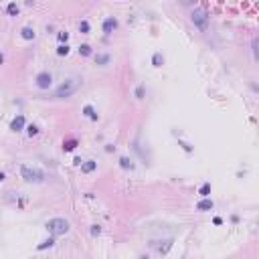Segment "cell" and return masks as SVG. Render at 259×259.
<instances>
[{
	"instance_id": "cell-1",
	"label": "cell",
	"mask_w": 259,
	"mask_h": 259,
	"mask_svg": "<svg viewBox=\"0 0 259 259\" xmlns=\"http://www.w3.org/2000/svg\"><path fill=\"white\" fill-rule=\"evenodd\" d=\"M81 87V77H71V79L63 81L57 89H55V97L57 99H65V97H71L77 89Z\"/></svg>"
},
{
	"instance_id": "cell-2",
	"label": "cell",
	"mask_w": 259,
	"mask_h": 259,
	"mask_svg": "<svg viewBox=\"0 0 259 259\" xmlns=\"http://www.w3.org/2000/svg\"><path fill=\"white\" fill-rule=\"evenodd\" d=\"M45 229L49 231V235H51V237H61V235H65V233H69L71 225H69L67 219L55 217V219H51V221H47Z\"/></svg>"
},
{
	"instance_id": "cell-3",
	"label": "cell",
	"mask_w": 259,
	"mask_h": 259,
	"mask_svg": "<svg viewBox=\"0 0 259 259\" xmlns=\"http://www.w3.org/2000/svg\"><path fill=\"white\" fill-rule=\"evenodd\" d=\"M20 174L27 182H43L45 180V172L38 170V168H31V166H23L20 168Z\"/></svg>"
},
{
	"instance_id": "cell-4",
	"label": "cell",
	"mask_w": 259,
	"mask_h": 259,
	"mask_svg": "<svg viewBox=\"0 0 259 259\" xmlns=\"http://www.w3.org/2000/svg\"><path fill=\"white\" fill-rule=\"evenodd\" d=\"M192 23H194V27H198L201 31H206V27H209V14H206V10L196 8V10L192 12Z\"/></svg>"
},
{
	"instance_id": "cell-5",
	"label": "cell",
	"mask_w": 259,
	"mask_h": 259,
	"mask_svg": "<svg viewBox=\"0 0 259 259\" xmlns=\"http://www.w3.org/2000/svg\"><path fill=\"white\" fill-rule=\"evenodd\" d=\"M34 85H37L38 89H49L51 85H53V75H51L49 71H41L34 77Z\"/></svg>"
},
{
	"instance_id": "cell-6",
	"label": "cell",
	"mask_w": 259,
	"mask_h": 259,
	"mask_svg": "<svg viewBox=\"0 0 259 259\" xmlns=\"http://www.w3.org/2000/svg\"><path fill=\"white\" fill-rule=\"evenodd\" d=\"M115 28H118V18H115V16H107V18L103 20V33L111 34Z\"/></svg>"
},
{
	"instance_id": "cell-7",
	"label": "cell",
	"mask_w": 259,
	"mask_h": 259,
	"mask_svg": "<svg viewBox=\"0 0 259 259\" xmlns=\"http://www.w3.org/2000/svg\"><path fill=\"white\" fill-rule=\"evenodd\" d=\"M215 202L211 201V198H202V201L196 202V211H201V213H206V211H213Z\"/></svg>"
},
{
	"instance_id": "cell-8",
	"label": "cell",
	"mask_w": 259,
	"mask_h": 259,
	"mask_svg": "<svg viewBox=\"0 0 259 259\" xmlns=\"http://www.w3.org/2000/svg\"><path fill=\"white\" fill-rule=\"evenodd\" d=\"M23 128H24V115H16V118L10 122V130L12 132H20Z\"/></svg>"
},
{
	"instance_id": "cell-9",
	"label": "cell",
	"mask_w": 259,
	"mask_h": 259,
	"mask_svg": "<svg viewBox=\"0 0 259 259\" xmlns=\"http://www.w3.org/2000/svg\"><path fill=\"white\" fill-rule=\"evenodd\" d=\"M172 243H174V241L172 239H166V241H162L160 245H156V249H158V253H160V255H166L168 251H170V247H172Z\"/></svg>"
},
{
	"instance_id": "cell-10",
	"label": "cell",
	"mask_w": 259,
	"mask_h": 259,
	"mask_svg": "<svg viewBox=\"0 0 259 259\" xmlns=\"http://www.w3.org/2000/svg\"><path fill=\"white\" fill-rule=\"evenodd\" d=\"M20 37H23L24 41H33V38L37 37V33H34L33 27H23V31H20Z\"/></svg>"
},
{
	"instance_id": "cell-11",
	"label": "cell",
	"mask_w": 259,
	"mask_h": 259,
	"mask_svg": "<svg viewBox=\"0 0 259 259\" xmlns=\"http://www.w3.org/2000/svg\"><path fill=\"white\" fill-rule=\"evenodd\" d=\"M97 168V162L95 160H85L81 164V172H85V174H89V172H93Z\"/></svg>"
},
{
	"instance_id": "cell-12",
	"label": "cell",
	"mask_w": 259,
	"mask_h": 259,
	"mask_svg": "<svg viewBox=\"0 0 259 259\" xmlns=\"http://www.w3.org/2000/svg\"><path fill=\"white\" fill-rule=\"evenodd\" d=\"M83 115H87L89 119H93V122H95V119H97V111H95V107H93V105H85V107H83Z\"/></svg>"
},
{
	"instance_id": "cell-13",
	"label": "cell",
	"mask_w": 259,
	"mask_h": 259,
	"mask_svg": "<svg viewBox=\"0 0 259 259\" xmlns=\"http://www.w3.org/2000/svg\"><path fill=\"white\" fill-rule=\"evenodd\" d=\"M53 245H55V237H49L47 241L38 243V245H37V249H38V251H43V249H49V247H53Z\"/></svg>"
},
{
	"instance_id": "cell-14",
	"label": "cell",
	"mask_w": 259,
	"mask_h": 259,
	"mask_svg": "<svg viewBox=\"0 0 259 259\" xmlns=\"http://www.w3.org/2000/svg\"><path fill=\"white\" fill-rule=\"evenodd\" d=\"M6 12H8V14H10V16H18V12H20L18 4H16V2H10V4H8V6H6Z\"/></svg>"
},
{
	"instance_id": "cell-15",
	"label": "cell",
	"mask_w": 259,
	"mask_h": 259,
	"mask_svg": "<svg viewBox=\"0 0 259 259\" xmlns=\"http://www.w3.org/2000/svg\"><path fill=\"white\" fill-rule=\"evenodd\" d=\"M119 166H122L124 170H132L134 164H132V160H130L128 156H122V158H119Z\"/></svg>"
},
{
	"instance_id": "cell-16",
	"label": "cell",
	"mask_w": 259,
	"mask_h": 259,
	"mask_svg": "<svg viewBox=\"0 0 259 259\" xmlns=\"http://www.w3.org/2000/svg\"><path fill=\"white\" fill-rule=\"evenodd\" d=\"M198 194H201L202 198H209V194H211V182H205L201 188H198Z\"/></svg>"
},
{
	"instance_id": "cell-17",
	"label": "cell",
	"mask_w": 259,
	"mask_h": 259,
	"mask_svg": "<svg viewBox=\"0 0 259 259\" xmlns=\"http://www.w3.org/2000/svg\"><path fill=\"white\" fill-rule=\"evenodd\" d=\"M162 63H164V55L162 53H154L152 55V65L154 67H162Z\"/></svg>"
},
{
	"instance_id": "cell-18",
	"label": "cell",
	"mask_w": 259,
	"mask_h": 259,
	"mask_svg": "<svg viewBox=\"0 0 259 259\" xmlns=\"http://www.w3.org/2000/svg\"><path fill=\"white\" fill-rule=\"evenodd\" d=\"M95 63L101 65V67H105V65L109 63V55H105V53H103V55H97V57H95Z\"/></svg>"
},
{
	"instance_id": "cell-19",
	"label": "cell",
	"mask_w": 259,
	"mask_h": 259,
	"mask_svg": "<svg viewBox=\"0 0 259 259\" xmlns=\"http://www.w3.org/2000/svg\"><path fill=\"white\" fill-rule=\"evenodd\" d=\"M75 148H77V140H67L63 144V150H65V152H71V150H75Z\"/></svg>"
},
{
	"instance_id": "cell-20",
	"label": "cell",
	"mask_w": 259,
	"mask_h": 259,
	"mask_svg": "<svg viewBox=\"0 0 259 259\" xmlns=\"http://www.w3.org/2000/svg\"><path fill=\"white\" fill-rule=\"evenodd\" d=\"M69 51H71V49H69V45H59V47H57V55H59V57H65V55H69Z\"/></svg>"
},
{
	"instance_id": "cell-21",
	"label": "cell",
	"mask_w": 259,
	"mask_h": 259,
	"mask_svg": "<svg viewBox=\"0 0 259 259\" xmlns=\"http://www.w3.org/2000/svg\"><path fill=\"white\" fill-rule=\"evenodd\" d=\"M57 38H59V43H61V45H67V41H69V33H67V31L57 33Z\"/></svg>"
},
{
	"instance_id": "cell-22",
	"label": "cell",
	"mask_w": 259,
	"mask_h": 259,
	"mask_svg": "<svg viewBox=\"0 0 259 259\" xmlns=\"http://www.w3.org/2000/svg\"><path fill=\"white\" fill-rule=\"evenodd\" d=\"M79 55H83V57H89V55H91V47H89V45H81V47H79Z\"/></svg>"
},
{
	"instance_id": "cell-23",
	"label": "cell",
	"mask_w": 259,
	"mask_h": 259,
	"mask_svg": "<svg viewBox=\"0 0 259 259\" xmlns=\"http://www.w3.org/2000/svg\"><path fill=\"white\" fill-rule=\"evenodd\" d=\"M79 33L81 34H87L89 33V23H87V20H81V23H79Z\"/></svg>"
},
{
	"instance_id": "cell-24",
	"label": "cell",
	"mask_w": 259,
	"mask_h": 259,
	"mask_svg": "<svg viewBox=\"0 0 259 259\" xmlns=\"http://www.w3.org/2000/svg\"><path fill=\"white\" fill-rule=\"evenodd\" d=\"M27 134H28V136H31V138H33V136H37V134H38V128L34 126V124H31V126L27 128Z\"/></svg>"
},
{
	"instance_id": "cell-25",
	"label": "cell",
	"mask_w": 259,
	"mask_h": 259,
	"mask_svg": "<svg viewBox=\"0 0 259 259\" xmlns=\"http://www.w3.org/2000/svg\"><path fill=\"white\" fill-rule=\"evenodd\" d=\"M91 235L99 237V235H101V227H99V225H91Z\"/></svg>"
},
{
	"instance_id": "cell-26",
	"label": "cell",
	"mask_w": 259,
	"mask_h": 259,
	"mask_svg": "<svg viewBox=\"0 0 259 259\" xmlns=\"http://www.w3.org/2000/svg\"><path fill=\"white\" fill-rule=\"evenodd\" d=\"M136 97L138 99H144V85H138V87H136Z\"/></svg>"
},
{
	"instance_id": "cell-27",
	"label": "cell",
	"mask_w": 259,
	"mask_h": 259,
	"mask_svg": "<svg viewBox=\"0 0 259 259\" xmlns=\"http://www.w3.org/2000/svg\"><path fill=\"white\" fill-rule=\"evenodd\" d=\"M178 144L182 146V150H184V152H192V146H190V144H186V142H182V140H180Z\"/></svg>"
},
{
	"instance_id": "cell-28",
	"label": "cell",
	"mask_w": 259,
	"mask_h": 259,
	"mask_svg": "<svg viewBox=\"0 0 259 259\" xmlns=\"http://www.w3.org/2000/svg\"><path fill=\"white\" fill-rule=\"evenodd\" d=\"M253 55H255V59H257V38H253Z\"/></svg>"
},
{
	"instance_id": "cell-29",
	"label": "cell",
	"mask_w": 259,
	"mask_h": 259,
	"mask_svg": "<svg viewBox=\"0 0 259 259\" xmlns=\"http://www.w3.org/2000/svg\"><path fill=\"white\" fill-rule=\"evenodd\" d=\"M213 223H215V225H223V219H221V217H215Z\"/></svg>"
},
{
	"instance_id": "cell-30",
	"label": "cell",
	"mask_w": 259,
	"mask_h": 259,
	"mask_svg": "<svg viewBox=\"0 0 259 259\" xmlns=\"http://www.w3.org/2000/svg\"><path fill=\"white\" fill-rule=\"evenodd\" d=\"M73 164H75V166H81L83 160H81V158H73Z\"/></svg>"
},
{
	"instance_id": "cell-31",
	"label": "cell",
	"mask_w": 259,
	"mask_h": 259,
	"mask_svg": "<svg viewBox=\"0 0 259 259\" xmlns=\"http://www.w3.org/2000/svg\"><path fill=\"white\" fill-rule=\"evenodd\" d=\"M105 150H107V152H114V150H115V146H111V144H107V146H105Z\"/></svg>"
},
{
	"instance_id": "cell-32",
	"label": "cell",
	"mask_w": 259,
	"mask_h": 259,
	"mask_svg": "<svg viewBox=\"0 0 259 259\" xmlns=\"http://www.w3.org/2000/svg\"><path fill=\"white\" fill-rule=\"evenodd\" d=\"M4 178H6V176H4V172H0V182H2Z\"/></svg>"
},
{
	"instance_id": "cell-33",
	"label": "cell",
	"mask_w": 259,
	"mask_h": 259,
	"mask_svg": "<svg viewBox=\"0 0 259 259\" xmlns=\"http://www.w3.org/2000/svg\"><path fill=\"white\" fill-rule=\"evenodd\" d=\"M2 63H4V55L0 53V65H2Z\"/></svg>"
},
{
	"instance_id": "cell-34",
	"label": "cell",
	"mask_w": 259,
	"mask_h": 259,
	"mask_svg": "<svg viewBox=\"0 0 259 259\" xmlns=\"http://www.w3.org/2000/svg\"><path fill=\"white\" fill-rule=\"evenodd\" d=\"M140 259H148V255H144V257H140Z\"/></svg>"
},
{
	"instance_id": "cell-35",
	"label": "cell",
	"mask_w": 259,
	"mask_h": 259,
	"mask_svg": "<svg viewBox=\"0 0 259 259\" xmlns=\"http://www.w3.org/2000/svg\"><path fill=\"white\" fill-rule=\"evenodd\" d=\"M0 10H2V8H0Z\"/></svg>"
}]
</instances>
